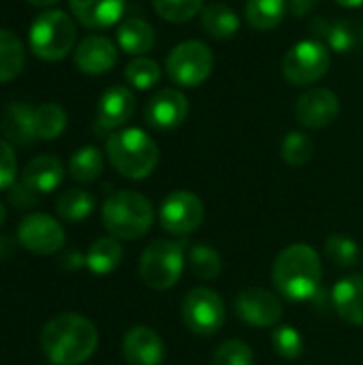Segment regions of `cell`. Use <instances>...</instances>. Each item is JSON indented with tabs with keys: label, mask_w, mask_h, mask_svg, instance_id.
Segmentation results:
<instances>
[{
	"label": "cell",
	"mask_w": 363,
	"mask_h": 365,
	"mask_svg": "<svg viewBox=\"0 0 363 365\" xmlns=\"http://www.w3.org/2000/svg\"><path fill=\"white\" fill-rule=\"evenodd\" d=\"M96 346V327L75 312L53 317L41 331V349L51 365H81L94 355Z\"/></svg>",
	"instance_id": "6da1fadb"
},
{
	"label": "cell",
	"mask_w": 363,
	"mask_h": 365,
	"mask_svg": "<svg viewBox=\"0 0 363 365\" xmlns=\"http://www.w3.org/2000/svg\"><path fill=\"white\" fill-rule=\"evenodd\" d=\"M323 265L315 248L306 244L287 246L274 261L272 280L280 295L291 302H306L319 293Z\"/></svg>",
	"instance_id": "7a4b0ae2"
},
{
	"label": "cell",
	"mask_w": 363,
	"mask_h": 365,
	"mask_svg": "<svg viewBox=\"0 0 363 365\" xmlns=\"http://www.w3.org/2000/svg\"><path fill=\"white\" fill-rule=\"evenodd\" d=\"M105 152L113 169L128 180L148 178L158 165V145L141 128H122L107 137Z\"/></svg>",
	"instance_id": "3957f363"
},
{
	"label": "cell",
	"mask_w": 363,
	"mask_h": 365,
	"mask_svg": "<svg viewBox=\"0 0 363 365\" xmlns=\"http://www.w3.org/2000/svg\"><path fill=\"white\" fill-rule=\"evenodd\" d=\"M154 222L152 203L133 190H120L107 197L103 205V225L118 240L143 237Z\"/></svg>",
	"instance_id": "277c9868"
},
{
	"label": "cell",
	"mask_w": 363,
	"mask_h": 365,
	"mask_svg": "<svg viewBox=\"0 0 363 365\" xmlns=\"http://www.w3.org/2000/svg\"><path fill=\"white\" fill-rule=\"evenodd\" d=\"M75 41H77L75 21L71 19V15L58 9L41 13L32 21L28 34L32 53L47 62H56L68 56L75 49Z\"/></svg>",
	"instance_id": "5b68a950"
},
{
	"label": "cell",
	"mask_w": 363,
	"mask_h": 365,
	"mask_svg": "<svg viewBox=\"0 0 363 365\" xmlns=\"http://www.w3.org/2000/svg\"><path fill=\"white\" fill-rule=\"evenodd\" d=\"M184 242L156 240L152 242L139 261V276L145 287L154 291L171 289L184 269Z\"/></svg>",
	"instance_id": "8992f818"
},
{
	"label": "cell",
	"mask_w": 363,
	"mask_h": 365,
	"mask_svg": "<svg viewBox=\"0 0 363 365\" xmlns=\"http://www.w3.org/2000/svg\"><path fill=\"white\" fill-rule=\"evenodd\" d=\"M165 68L180 88H197L212 75L214 53L203 41H184L169 51Z\"/></svg>",
	"instance_id": "52a82bcc"
},
{
	"label": "cell",
	"mask_w": 363,
	"mask_h": 365,
	"mask_svg": "<svg viewBox=\"0 0 363 365\" xmlns=\"http://www.w3.org/2000/svg\"><path fill=\"white\" fill-rule=\"evenodd\" d=\"M332 56L327 45L317 38L300 41L282 58V75L293 86H310L323 79L329 71Z\"/></svg>",
	"instance_id": "ba28073f"
},
{
	"label": "cell",
	"mask_w": 363,
	"mask_h": 365,
	"mask_svg": "<svg viewBox=\"0 0 363 365\" xmlns=\"http://www.w3.org/2000/svg\"><path fill=\"white\" fill-rule=\"evenodd\" d=\"M184 325L197 336H214L225 325V304L212 289L197 287L182 302Z\"/></svg>",
	"instance_id": "9c48e42d"
},
{
	"label": "cell",
	"mask_w": 363,
	"mask_h": 365,
	"mask_svg": "<svg viewBox=\"0 0 363 365\" xmlns=\"http://www.w3.org/2000/svg\"><path fill=\"white\" fill-rule=\"evenodd\" d=\"M203 201L188 190L171 192L160 205V227L173 235H188L203 222Z\"/></svg>",
	"instance_id": "30bf717a"
},
{
	"label": "cell",
	"mask_w": 363,
	"mask_h": 365,
	"mask_svg": "<svg viewBox=\"0 0 363 365\" xmlns=\"http://www.w3.org/2000/svg\"><path fill=\"white\" fill-rule=\"evenodd\" d=\"M17 240L24 248L36 255H53L64 246V231L60 222L47 214H28L17 229Z\"/></svg>",
	"instance_id": "8fae6325"
},
{
	"label": "cell",
	"mask_w": 363,
	"mask_h": 365,
	"mask_svg": "<svg viewBox=\"0 0 363 365\" xmlns=\"http://www.w3.org/2000/svg\"><path fill=\"white\" fill-rule=\"evenodd\" d=\"M188 109L190 105L184 92L175 88H163L145 103L143 118L148 126L156 130H173L184 124V120L188 118Z\"/></svg>",
	"instance_id": "7c38bea8"
},
{
	"label": "cell",
	"mask_w": 363,
	"mask_h": 365,
	"mask_svg": "<svg viewBox=\"0 0 363 365\" xmlns=\"http://www.w3.org/2000/svg\"><path fill=\"white\" fill-rule=\"evenodd\" d=\"M340 115V98L329 88H310L295 103V120L306 128H325Z\"/></svg>",
	"instance_id": "4fadbf2b"
},
{
	"label": "cell",
	"mask_w": 363,
	"mask_h": 365,
	"mask_svg": "<svg viewBox=\"0 0 363 365\" xmlns=\"http://www.w3.org/2000/svg\"><path fill=\"white\" fill-rule=\"evenodd\" d=\"M235 312L252 327H274L282 319V304L265 289H246L235 297Z\"/></svg>",
	"instance_id": "5bb4252c"
},
{
	"label": "cell",
	"mask_w": 363,
	"mask_h": 365,
	"mask_svg": "<svg viewBox=\"0 0 363 365\" xmlns=\"http://www.w3.org/2000/svg\"><path fill=\"white\" fill-rule=\"evenodd\" d=\"M135 94L126 86H111L103 92L96 109L94 130L98 135H107L122 124H126L135 113Z\"/></svg>",
	"instance_id": "9a60e30c"
},
{
	"label": "cell",
	"mask_w": 363,
	"mask_h": 365,
	"mask_svg": "<svg viewBox=\"0 0 363 365\" xmlns=\"http://www.w3.org/2000/svg\"><path fill=\"white\" fill-rule=\"evenodd\" d=\"M118 62V47L103 34H90L75 47V66L86 75H105Z\"/></svg>",
	"instance_id": "2e32d148"
},
{
	"label": "cell",
	"mask_w": 363,
	"mask_h": 365,
	"mask_svg": "<svg viewBox=\"0 0 363 365\" xmlns=\"http://www.w3.org/2000/svg\"><path fill=\"white\" fill-rule=\"evenodd\" d=\"M122 355L128 365H160L165 359V346L156 331L139 325L126 331Z\"/></svg>",
	"instance_id": "e0dca14e"
},
{
	"label": "cell",
	"mask_w": 363,
	"mask_h": 365,
	"mask_svg": "<svg viewBox=\"0 0 363 365\" xmlns=\"http://www.w3.org/2000/svg\"><path fill=\"white\" fill-rule=\"evenodd\" d=\"M75 19L92 30H103L120 21L126 0H68Z\"/></svg>",
	"instance_id": "ac0fdd59"
},
{
	"label": "cell",
	"mask_w": 363,
	"mask_h": 365,
	"mask_svg": "<svg viewBox=\"0 0 363 365\" xmlns=\"http://www.w3.org/2000/svg\"><path fill=\"white\" fill-rule=\"evenodd\" d=\"M0 130L6 141L17 145H30L36 141L34 130V107L26 103H13L0 118Z\"/></svg>",
	"instance_id": "d6986e66"
},
{
	"label": "cell",
	"mask_w": 363,
	"mask_h": 365,
	"mask_svg": "<svg viewBox=\"0 0 363 365\" xmlns=\"http://www.w3.org/2000/svg\"><path fill=\"white\" fill-rule=\"evenodd\" d=\"M62 178H64V167L51 154H43V156L32 158L24 167V173H21V182L28 188H32L36 195L39 192H51V190H56L60 186Z\"/></svg>",
	"instance_id": "ffe728a7"
},
{
	"label": "cell",
	"mask_w": 363,
	"mask_h": 365,
	"mask_svg": "<svg viewBox=\"0 0 363 365\" xmlns=\"http://www.w3.org/2000/svg\"><path fill=\"white\" fill-rule=\"evenodd\" d=\"M118 47L128 56H145L156 45V32L152 24H148L141 17H128L118 26L116 32Z\"/></svg>",
	"instance_id": "44dd1931"
},
{
	"label": "cell",
	"mask_w": 363,
	"mask_h": 365,
	"mask_svg": "<svg viewBox=\"0 0 363 365\" xmlns=\"http://www.w3.org/2000/svg\"><path fill=\"white\" fill-rule=\"evenodd\" d=\"M332 304L344 321L363 325V276H349L336 282Z\"/></svg>",
	"instance_id": "7402d4cb"
},
{
	"label": "cell",
	"mask_w": 363,
	"mask_h": 365,
	"mask_svg": "<svg viewBox=\"0 0 363 365\" xmlns=\"http://www.w3.org/2000/svg\"><path fill=\"white\" fill-rule=\"evenodd\" d=\"M310 30L315 32L317 41L327 45L332 51L349 53L355 47V30L349 21H334L325 17H315L310 24Z\"/></svg>",
	"instance_id": "603a6c76"
},
{
	"label": "cell",
	"mask_w": 363,
	"mask_h": 365,
	"mask_svg": "<svg viewBox=\"0 0 363 365\" xmlns=\"http://www.w3.org/2000/svg\"><path fill=\"white\" fill-rule=\"evenodd\" d=\"M201 28L212 38H218V41L233 38L240 30V17L231 6L216 2L201 11Z\"/></svg>",
	"instance_id": "cb8c5ba5"
},
{
	"label": "cell",
	"mask_w": 363,
	"mask_h": 365,
	"mask_svg": "<svg viewBox=\"0 0 363 365\" xmlns=\"http://www.w3.org/2000/svg\"><path fill=\"white\" fill-rule=\"evenodd\" d=\"M289 13L287 0H248L244 9L246 21L255 30H274L282 24V19Z\"/></svg>",
	"instance_id": "d4e9b609"
},
{
	"label": "cell",
	"mask_w": 363,
	"mask_h": 365,
	"mask_svg": "<svg viewBox=\"0 0 363 365\" xmlns=\"http://www.w3.org/2000/svg\"><path fill=\"white\" fill-rule=\"evenodd\" d=\"M122 257H124V250L116 237H98L86 255V265L92 274L105 276L118 269V265L122 263Z\"/></svg>",
	"instance_id": "484cf974"
},
{
	"label": "cell",
	"mask_w": 363,
	"mask_h": 365,
	"mask_svg": "<svg viewBox=\"0 0 363 365\" xmlns=\"http://www.w3.org/2000/svg\"><path fill=\"white\" fill-rule=\"evenodd\" d=\"M26 51L19 36L11 30L0 28V83L15 79L24 68Z\"/></svg>",
	"instance_id": "4316f807"
},
{
	"label": "cell",
	"mask_w": 363,
	"mask_h": 365,
	"mask_svg": "<svg viewBox=\"0 0 363 365\" xmlns=\"http://www.w3.org/2000/svg\"><path fill=\"white\" fill-rule=\"evenodd\" d=\"M66 128V111L56 103H43L34 107V130L36 139L51 141Z\"/></svg>",
	"instance_id": "83f0119b"
},
{
	"label": "cell",
	"mask_w": 363,
	"mask_h": 365,
	"mask_svg": "<svg viewBox=\"0 0 363 365\" xmlns=\"http://www.w3.org/2000/svg\"><path fill=\"white\" fill-rule=\"evenodd\" d=\"M103 165H105L103 152L94 145H86L71 156L68 171L77 182L88 184V182H94L103 173Z\"/></svg>",
	"instance_id": "f1b7e54d"
},
{
	"label": "cell",
	"mask_w": 363,
	"mask_h": 365,
	"mask_svg": "<svg viewBox=\"0 0 363 365\" xmlns=\"http://www.w3.org/2000/svg\"><path fill=\"white\" fill-rule=\"evenodd\" d=\"M188 267L190 272L201 280H214L223 272V259L220 255L208 246V244H195L188 250Z\"/></svg>",
	"instance_id": "f546056e"
},
{
	"label": "cell",
	"mask_w": 363,
	"mask_h": 365,
	"mask_svg": "<svg viewBox=\"0 0 363 365\" xmlns=\"http://www.w3.org/2000/svg\"><path fill=\"white\" fill-rule=\"evenodd\" d=\"M56 210L62 218L66 220H83L92 214L94 210V199L90 192L79 190V188H71L66 192H62L56 201Z\"/></svg>",
	"instance_id": "4dcf8cb0"
},
{
	"label": "cell",
	"mask_w": 363,
	"mask_h": 365,
	"mask_svg": "<svg viewBox=\"0 0 363 365\" xmlns=\"http://www.w3.org/2000/svg\"><path fill=\"white\" fill-rule=\"evenodd\" d=\"M160 75H163V71H160L158 62H154L152 58H145V56L131 60L124 68V77L135 90L154 88L160 81Z\"/></svg>",
	"instance_id": "1f68e13d"
},
{
	"label": "cell",
	"mask_w": 363,
	"mask_h": 365,
	"mask_svg": "<svg viewBox=\"0 0 363 365\" xmlns=\"http://www.w3.org/2000/svg\"><path fill=\"white\" fill-rule=\"evenodd\" d=\"M280 152H282V158H285L287 165H291V167H304L315 156V143H312V139L306 133L293 130V133H289L282 139Z\"/></svg>",
	"instance_id": "d6a6232c"
},
{
	"label": "cell",
	"mask_w": 363,
	"mask_h": 365,
	"mask_svg": "<svg viewBox=\"0 0 363 365\" xmlns=\"http://www.w3.org/2000/svg\"><path fill=\"white\" fill-rule=\"evenodd\" d=\"M154 11L171 24L190 21L203 11V0H152Z\"/></svg>",
	"instance_id": "836d02e7"
},
{
	"label": "cell",
	"mask_w": 363,
	"mask_h": 365,
	"mask_svg": "<svg viewBox=\"0 0 363 365\" xmlns=\"http://www.w3.org/2000/svg\"><path fill=\"white\" fill-rule=\"evenodd\" d=\"M325 255L338 267H353L359 259L357 244L347 235H329L325 242Z\"/></svg>",
	"instance_id": "e575fe53"
},
{
	"label": "cell",
	"mask_w": 363,
	"mask_h": 365,
	"mask_svg": "<svg viewBox=\"0 0 363 365\" xmlns=\"http://www.w3.org/2000/svg\"><path fill=\"white\" fill-rule=\"evenodd\" d=\"M212 365H252V349L242 340H227L216 349Z\"/></svg>",
	"instance_id": "d590c367"
},
{
	"label": "cell",
	"mask_w": 363,
	"mask_h": 365,
	"mask_svg": "<svg viewBox=\"0 0 363 365\" xmlns=\"http://www.w3.org/2000/svg\"><path fill=\"white\" fill-rule=\"evenodd\" d=\"M274 351L285 359H297L304 353V338L295 327H278L272 334Z\"/></svg>",
	"instance_id": "8d00e7d4"
},
{
	"label": "cell",
	"mask_w": 363,
	"mask_h": 365,
	"mask_svg": "<svg viewBox=\"0 0 363 365\" xmlns=\"http://www.w3.org/2000/svg\"><path fill=\"white\" fill-rule=\"evenodd\" d=\"M15 173H17L15 152L9 141L0 139V190L9 188L15 182Z\"/></svg>",
	"instance_id": "74e56055"
},
{
	"label": "cell",
	"mask_w": 363,
	"mask_h": 365,
	"mask_svg": "<svg viewBox=\"0 0 363 365\" xmlns=\"http://www.w3.org/2000/svg\"><path fill=\"white\" fill-rule=\"evenodd\" d=\"M9 201H11V205H15L19 210H28V207H34L36 205L39 197L24 182H13L9 186Z\"/></svg>",
	"instance_id": "f35d334b"
},
{
	"label": "cell",
	"mask_w": 363,
	"mask_h": 365,
	"mask_svg": "<svg viewBox=\"0 0 363 365\" xmlns=\"http://www.w3.org/2000/svg\"><path fill=\"white\" fill-rule=\"evenodd\" d=\"M287 4H289V11L295 17H304L319 4V0H287Z\"/></svg>",
	"instance_id": "ab89813d"
},
{
	"label": "cell",
	"mask_w": 363,
	"mask_h": 365,
	"mask_svg": "<svg viewBox=\"0 0 363 365\" xmlns=\"http://www.w3.org/2000/svg\"><path fill=\"white\" fill-rule=\"evenodd\" d=\"M15 244L9 240V237H0V259L4 261V259H9V257H13V248Z\"/></svg>",
	"instance_id": "60d3db41"
},
{
	"label": "cell",
	"mask_w": 363,
	"mask_h": 365,
	"mask_svg": "<svg viewBox=\"0 0 363 365\" xmlns=\"http://www.w3.org/2000/svg\"><path fill=\"white\" fill-rule=\"evenodd\" d=\"M340 6H347V9H357V6H362L363 0H336Z\"/></svg>",
	"instance_id": "b9f144b4"
},
{
	"label": "cell",
	"mask_w": 363,
	"mask_h": 365,
	"mask_svg": "<svg viewBox=\"0 0 363 365\" xmlns=\"http://www.w3.org/2000/svg\"><path fill=\"white\" fill-rule=\"evenodd\" d=\"M28 2H30L32 6H45V9H47V6L56 4L58 0H28Z\"/></svg>",
	"instance_id": "7bdbcfd3"
},
{
	"label": "cell",
	"mask_w": 363,
	"mask_h": 365,
	"mask_svg": "<svg viewBox=\"0 0 363 365\" xmlns=\"http://www.w3.org/2000/svg\"><path fill=\"white\" fill-rule=\"evenodd\" d=\"M4 220H6V210H4V205L0 203V227L4 225Z\"/></svg>",
	"instance_id": "ee69618b"
},
{
	"label": "cell",
	"mask_w": 363,
	"mask_h": 365,
	"mask_svg": "<svg viewBox=\"0 0 363 365\" xmlns=\"http://www.w3.org/2000/svg\"><path fill=\"white\" fill-rule=\"evenodd\" d=\"M362 41H363V28H362Z\"/></svg>",
	"instance_id": "f6af8a7d"
}]
</instances>
